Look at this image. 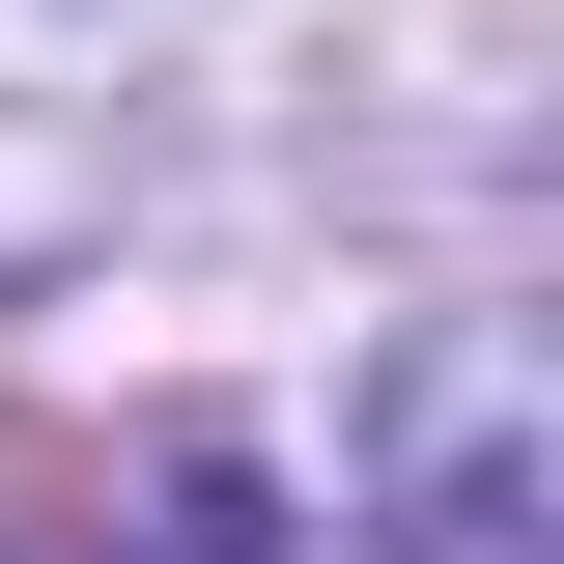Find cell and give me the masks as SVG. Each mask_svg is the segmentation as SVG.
I'll use <instances>...</instances> for the list:
<instances>
[{
	"label": "cell",
	"mask_w": 564,
	"mask_h": 564,
	"mask_svg": "<svg viewBox=\"0 0 564 564\" xmlns=\"http://www.w3.org/2000/svg\"><path fill=\"white\" fill-rule=\"evenodd\" d=\"M395 564H508V367H423V508Z\"/></svg>",
	"instance_id": "1"
}]
</instances>
